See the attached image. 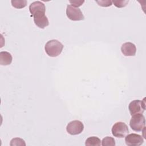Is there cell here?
I'll return each mask as SVG.
<instances>
[{"label":"cell","mask_w":146,"mask_h":146,"mask_svg":"<svg viewBox=\"0 0 146 146\" xmlns=\"http://www.w3.org/2000/svg\"><path fill=\"white\" fill-rule=\"evenodd\" d=\"M66 15L68 19L73 21H78L84 19V15L83 13L78 7H75L68 5L66 8Z\"/></svg>","instance_id":"obj_4"},{"label":"cell","mask_w":146,"mask_h":146,"mask_svg":"<svg viewBox=\"0 0 146 146\" xmlns=\"http://www.w3.org/2000/svg\"><path fill=\"white\" fill-rule=\"evenodd\" d=\"M10 145L11 146H13V145H23L25 146L26 145V143L24 140H23L21 138H19V137H15V138H13V139H11V140L10 141Z\"/></svg>","instance_id":"obj_15"},{"label":"cell","mask_w":146,"mask_h":146,"mask_svg":"<svg viewBox=\"0 0 146 146\" xmlns=\"http://www.w3.org/2000/svg\"><path fill=\"white\" fill-rule=\"evenodd\" d=\"M13 57L7 51L0 52V64L2 66L9 65L11 63Z\"/></svg>","instance_id":"obj_11"},{"label":"cell","mask_w":146,"mask_h":146,"mask_svg":"<svg viewBox=\"0 0 146 146\" xmlns=\"http://www.w3.org/2000/svg\"><path fill=\"white\" fill-rule=\"evenodd\" d=\"M34 18V22L38 27L44 29L48 26L49 22L47 17L45 15V12L38 11L33 15Z\"/></svg>","instance_id":"obj_7"},{"label":"cell","mask_w":146,"mask_h":146,"mask_svg":"<svg viewBox=\"0 0 146 146\" xmlns=\"http://www.w3.org/2000/svg\"><path fill=\"white\" fill-rule=\"evenodd\" d=\"M111 132L113 136L115 137L123 138L129 133V129L128 126L125 123L118 121L113 125Z\"/></svg>","instance_id":"obj_3"},{"label":"cell","mask_w":146,"mask_h":146,"mask_svg":"<svg viewBox=\"0 0 146 146\" xmlns=\"http://www.w3.org/2000/svg\"><path fill=\"white\" fill-rule=\"evenodd\" d=\"M11 3L12 6L16 9H22L27 5L26 0H11Z\"/></svg>","instance_id":"obj_13"},{"label":"cell","mask_w":146,"mask_h":146,"mask_svg":"<svg viewBox=\"0 0 146 146\" xmlns=\"http://www.w3.org/2000/svg\"><path fill=\"white\" fill-rule=\"evenodd\" d=\"M98 4L102 7H108L112 5V1L109 0H103V1H96Z\"/></svg>","instance_id":"obj_17"},{"label":"cell","mask_w":146,"mask_h":146,"mask_svg":"<svg viewBox=\"0 0 146 146\" xmlns=\"http://www.w3.org/2000/svg\"><path fill=\"white\" fill-rule=\"evenodd\" d=\"M85 145L86 146H99L101 145V140L96 136H90L86 139Z\"/></svg>","instance_id":"obj_12"},{"label":"cell","mask_w":146,"mask_h":146,"mask_svg":"<svg viewBox=\"0 0 146 146\" xmlns=\"http://www.w3.org/2000/svg\"><path fill=\"white\" fill-rule=\"evenodd\" d=\"M29 11L30 13L34 15L35 13L38 11H46L45 5L43 3L40 1H35L31 3L29 6Z\"/></svg>","instance_id":"obj_10"},{"label":"cell","mask_w":146,"mask_h":146,"mask_svg":"<svg viewBox=\"0 0 146 146\" xmlns=\"http://www.w3.org/2000/svg\"><path fill=\"white\" fill-rule=\"evenodd\" d=\"M121 51L124 56H135L136 52V46L131 42H125L122 44L121 47Z\"/></svg>","instance_id":"obj_9"},{"label":"cell","mask_w":146,"mask_h":146,"mask_svg":"<svg viewBox=\"0 0 146 146\" xmlns=\"http://www.w3.org/2000/svg\"><path fill=\"white\" fill-rule=\"evenodd\" d=\"M145 119L142 113H137L132 116L129 121V126L135 132H140L145 128Z\"/></svg>","instance_id":"obj_2"},{"label":"cell","mask_w":146,"mask_h":146,"mask_svg":"<svg viewBox=\"0 0 146 146\" xmlns=\"http://www.w3.org/2000/svg\"><path fill=\"white\" fill-rule=\"evenodd\" d=\"M63 45L56 39L48 40L44 46L46 54L51 57H56L60 55L63 50Z\"/></svg>","instance_id":"obj_1"},{"label":"cell","mask_w":146,"mask_h":146,"mask_svg":"<svg viewBox=\"0 0 146 146\" xmlns=\"http://www.w3.org/2000/svg\"><path fill=\"white\" fill-rule=\"evenodd\" d=\"M125 144L128 146H139L144 142L143 136L136 133H130L125 136Z\"/></svg>","instance_id":"obj_8"},{"label":"cell","mask_w":146,"mask_h":146,"mask_svg":"<svg viewBox=\"0 0 146 146\" xmlns=\"http://www.w3.org/2000/svg\"><path fill=\"white\" fill-rule=\"evenodd\" d=\"M128 110L131 116L137 113H143L145 110V98L143 100H132L128 105Z\"/></svg>","instance_id":"obj_5"},{"label":"cell","mask_w":146,"mask_h":146,"mask_svg":"<svg viewBox=\"0 0 146 146\" xmlns=\"http://www.w3.org/2000/svg\"><path fill=\"white\" fill-rule=\"evenodd\" d=\"M69 2L71 4V6H74L75 7H78L82 5L84 2V1H80V0H75V1H70Z\"/></svg>","instance_id":"obj_18"},{"label":"cell","mask_w":146,"mask_h":146,"mask_svg":"<svg viewBox=\"0 0 146 146\" xmlns=\"http://www.w3.org/2000/svg\"><path fill=\"white\" fill-rule=\"evenodd\" d=\"M102 145L103 146H115V139L110 136H106L103 139L102 141Z\"/></svg>","instance_id":"obj_14"},{"label":"cell","mask_w":146,"mask_h":146,"mask_svg":"<svg viewBox=\"0 0 146 146\" xmlns=\"http://www.w3.org/2000/svg\"><path fill=\"white\" fill-rule=\"evenodd\" d=\"M112 2L114 5L118 8H121L125 7L127 3L129 2V1L127 0H113Z\"/></svg>","instance_id":"obj_16"},{"label":"cell","mask_w":146,"mask_h":146,"mask_svg":"<svg viewBox=\"0 0 146 146\" xmlns=\"http://www.w3.org/2000/svg\"><path fill=\"white\" fill-rule=\"evenodd\" d=\"M84 129L83 123L79 120H75L68 123L66 127L67 132L71 135H76L81 133Z\"/></svg>","instance_id":"obj_6"}]
</instances>
